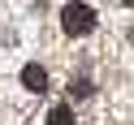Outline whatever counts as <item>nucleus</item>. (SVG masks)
<instances>
[{
    "mask_svg": "<svg viewBox=\"0 0 134 125\" xmlns=\"http://www.w3.org/2000/svg\"><path fill=\"white\" fill-rule=\"evenodd\" d=\"M125 9H134V0H125Z\"/></svg>",
    "mask_w": 134,
    "mask_h": 125,
    "instance_id": "nucleus-5",
    "label": "nucleus"
},
{
    "mask_svg": "<svg viewBox=\"0 0 134 125\" xmlns=\"http://www.w3.org/2000/svg\"><path fill=\"white\" fill-rule=\"evenodd\" d=\"M61 30H65L69 39L91 35V30H95V9H91V4H82V0L65 4V9H61Z\"/></svg>",
    "mask_w": 134,
    "mask_h": 125,
    "instance_id": "nucleus-1",
    "label": "nucleus"
},
{
    "mask_svg": "<svg viewBox=\"0 0 134 125\" xmlns=\"http://www.w3.org/2000/svg\"><path fill=\"white\" fill-rule=\"evenodd\" d=\"M91 91H95V82H91V78H87V73H78V78H74V82H69V95H74V99H87V95H91Z\"/></svg>",
    "mask_w": 134,
    "mask_h": 125,
    "instance_id": "nucleus-3",
    "label": "nucleus"
},
{
    "mask_svg": "<svg viewBox=\"0 0 134 125\" xmlns=\"http://www.w3.org/2000/svg\"><path fill=\"white\" fill-rule=\"evenodd\" d=\"M130 43H134V30H130Z\"/></svg>",
    "mask_w": 134,
    "mask_h": 125,
    "instance_id": "nucleus-6",
    "label": "nucleus"
},
{
    "mask_svg": "<svg viewBox=\"0 0 134 125\" xmlns=\"http://www.w3.org/2000/svg\"><path fill=\"white\" fill-rule=\"evenodd\" d=\"M43 125H74V108H65V104H56L52 112H48V121Z\"/></svg>",
    "mask_w": 134,
    "mask_h": 125,
    "instance_id": "nucleus-4",
    "label": "nucleus"
},
{
    "mask_svg": "<svg viewBox=\"0 0 134 125\" xmlns=\"http://www.w3.org/2000/svg\"><path fill=\"white\" fill-rule=\"evenodd\" d=\"M22 86H26V91H48V69L39 61H30L26 69H22Z\"/></svg>",
    "mask_w": 134,
    "mask_h": 125,
    "instance_id": "nucleus-2",
    "label": "nucleus"
}]
</instances>
